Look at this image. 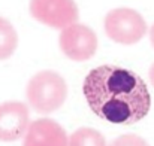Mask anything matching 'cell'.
<instances>
[{
    "instance_id": "11",
    "label": "cell",
    "mask_w": 154,
    "mask_h": 146,
    "mask_svg": "<svg viewBox=\"0 0 154 146\" xmlns=\"http://www.w3.org/2000/svg\"><path fill=\"white\" fill-rule=\"evenodd\" d=\"M150 81H151V85L154 87V64L151 66V69H150Z\"/></svg>"
},
{
    "instance_id": "2",
    "label": "cell",
    "mask_w": 154,
    "mask_h": 146,
    "mask_svg": "<svg viewBox=\"0 0 154 146\" xmlns=\"http://www.w3.org/2000/svg\"><path fill=\"white\" fill-rule=\"evenodd\" d=\"M67 97L66 81L52 70L36 73L27 85V100L39 113H51L60 109Z\"/></svg>"
},
{
    "instance_id": "7",
    "label": "cell",
    "mask_w": 154,
    "mask_h": 146,
    "mask_svg": "<svg viewBox=\"0 0 154 146\" xmlns=\"http://www.w3.org/2000/svg\"><path fill=\"white\" fill-rule=\"evenodd\" d=\"M23 146H67V134L52 119H36L29 124Z\"/></svg>"
},
{
    "instance_id": "12",
    "label": "cell",
    "mask_w": 154,
    "mask_h": 146,
    "mask_svg": "<svg viewBox=\"0 0 154 146\" xmlns=\"http://www.w3.org/2000/svg\"><path fill=\"white\" fill-rule=\"evenodd\" d=\"M150 40H151V43H153V46H154V24H153V27H151V30H150Z\"/></svg>"
},
{
    "instance_id": "3",
    "label": "cell",
    "mask_w": 154,
    "mask_h": 146,
    "mask_svg": "<svg viewBox=\"0 0 154 146\" xmlns=\"http://www.w3.org/2000/svg\"><path fill=\"white\" fill-rule=\"evenodd\" d=\"M105 31L117 43L133 45L145 36L147 22L139 12L130 7H118L106 13Z\"/></svg>"
},
{
    "instance_id": "4",
    "label": "cell",
    "mask_w": 154,
    "mask_h": 146,
    "mask_svg": "<svg viewBox=\"0 0 154 146\" xmlns=\"http://www.w3.org/2000/svg\"><path fill=\"white\" fill-rule=\"evenodd\" d=\"M30 13L39 22L61 30L79 18L75 0H30Z\"/></svg>"
},
{
    "instance_id": "9",
    "label": "cell",
    "mask_w": 154,
    "mask_h": 146,
    "mask_svg": "<svg viewBox=\"0 0 154 146\" xmlns=\"http://www.w3.org/2000/svg\"><path fill=\"white\" fill-rule=\"evenodd\" d=\"M67 146H106V140L97 130L79 128L67 139Z\"/></svg>"
},
{
    "instance_id": "1",
    "label": "cell",
    "mask_w": 154,
    "mask_h": 146,
    "mask_svg": "<svg viewBox=\"0 0 154 146\" xmlns=\"http://www.w3.org/2000/svg\"><path fill=\"white\" fill-rule=\"evenodd\" d=\"M82 93L94 115L112 124H135L151 109V94L135 72L105 64L84 79Z\"/></svg>"
},
{
    "instance_id": "8",
    "label": "cell",
    "mask_w": 154,
    "mask_h": 146,
    "mask_svg": "<svg viewBox=\"0 0 154 146\" xmlns=\"http://www.w3.org/2000/svg\"><path fill=\"white\" fill-rule=\"evenodd\" d=\"M18 46V34L14 25L0 16V60L9 58Z\"/></svg>"
},
{
    "instance_id": "6",
    "label": "cell",
    "mask_w": 154,
    "mask_h": 146,
    "mask_svg": "<svg viewBox=\"0 0 154 146\" xmlns=\"http://www.w3.org/2000/svg\"><path fill=\"white\" fill-rule=\"evenodd\" d=\"M30 124L29 107L21 101H6L0 104V140L14 142L26 134Z\"/></svg>"
},
{
    "instance_id": "5",
    "label": "cell",
    "mask_w": 154,
    "mask_h": 146,
    "mask_svg": "<svg viewBox=\"0 0 154 146\" xmlns=\"http://www.w3.org/2000/svg\"><path fill=\"white\" fill-rule=\"evenodd\" d=\"M58 43L67 58L85 61L91 58L97 49V36L90 27L75 22L61 30Z\"/></svg>"
},
{
    "instance_id": "10",
    "label": "cell",
    "mask_w": 154,
    "mask_h": 146,
    "mask_svg": "<svg viewBox=\"0 0 154 146\" xmlns=\"http://www.w3.org/2000/svg\"><path fill=\"white\" fill-rule=\"evenodd\" d=\"M109 146H150L142 137L136 134H124L117 137Z\"/></svg>"
}]
</instances>
